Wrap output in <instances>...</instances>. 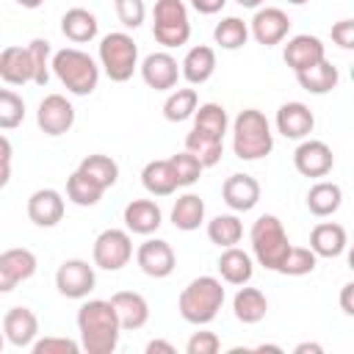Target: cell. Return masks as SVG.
I'll return each instance as SVG.
<instances>
[{"mask_svg": "<svg viewBox=\"0 0 354 354\" xmlns=\"http://www.w3.org/2000/svg\"><path fill=\"white\" fill-rule=\"evenodd\" d=\"M77 332H80V348L88 354H111L119 346V318L111 301L105 299H88L77 310Z\"/></svg>", "mask_w": 354, "mask_h": 354, "instance_id": "cell-1", "label": "cell"}, {"mask_svg": "<svg viewBox=\"0 0 354 354\" xmlns=\"http://www.w3.org/2000/svg\"><path fill=\"white\" fill-rule=\"evenodd\" d=\"M274 149V133L263 111L246 108L232 122V152L241 160H260L271 155Z\"/></svg>", "mask_w": 354, "mask_h": 354, "instance_id": "cell-2", "label": "cell"}, {"mask_svg": "<svg viewBox=\"0 0 354 354\" xmlns=\"http://www.w3.org/2000/svg\"><path fill=\"white\" fill-rule=\"evenodd\" d=\"M224 304V288H221V279L216 277H196L191 279L183 290H180V299H177V310L183 315V321L188 324H210L218 310Z\"/></svg>", "mask_w": 354, "mask_h": 354, "instance_id": "cell-3", "label": "cell"}, {"mask_svg": "<svg viewBox=\"0 0 354 354\" xmlns=\"http://www.w3.org/2000/svg\"><path fill=\"white\" fill-rule=\"evenodd\" d=\"M50 69L64 83V88L72 91V94H77V97H88L97 88V83H100V66H97V61L88 53L77 50V47H64V50L53 53Z\"/></svg>", "mask_w": 354, "mask_h": 354, "instance_id": "cell-4", "label": "cell"}, {"mask_svg": "<svg viewBox=\"0 0 354 354\" xmlns=\"http://www.w3.org/2000/svg\"><path fill=\"white\" fill-rule=\"evenodd\" d=\"M249 241H252V254L254 260L268 268V271H277L282 257L288 254L290 249V241H288V232L282 227V221L274 216V213H263L252 230H249Z\"/></svg>", "mask_w": 354, "mask_h": 354, "instance_id": "cell-5", "label": "cell"}, {"mask_svg": "<svg viewBox=\"0 0 354 354\" xmlns=\"http://www.w3.org/2000/svg\"><path fill=\"white\" fill-rule=\"evenodd\" d=\"M100 66L105 69V75L113 83L130 80L136 66H138V44L133 41V36L124 33V30L102 36V41H100Z\"/></svg>", "mask_w": 354, "mask_h": 354, "instance_id": "cell-6", "label": "cell"}, {"mask_svg": "<svg viewBox=\"0 0 354 354\" xmlns=\"http://www.w3.org/2000/svg\"><path fill=\"white\" fill-rule=\"evenodd\" d=\"M152 36L163 47H183L191 36V22L183 0H158L152 11Z\"/></svg>", "mask_w": 354, "mask_h": 354, "instance_id": "cell-7", "label": "cell"}, {"mask_svg": "<svg viewBox=\"0 0 354 354\" xmlns=\"http://www.w3.org/2000/svg\"><path fill=\"white\" fill-rule=\"evenodd\" d=\"M94 266L97 268H105V271H119L130 263L133 257V241H130V232L127 230H102L94 241Z\"/></svg>", "mask_w": 354, "mask_h": 354, "instance_id": "cell-8", "label": "cell"}, {"mask_svg": "<svg viewBox=\"0 0 354 354\" xmlns=\"http://www.w3.org/2000/svg\"><path fill=\"white\" fill-rule=\"evenodd\" d=\"M97 285V277H94V266H88L86 260H64L55 271V288L61 296L66 299H86Z\"/></svg>", "mask_w": 354, "mask_h": 354, "instance_id": "cell-9", "label": "cell"}, {"mask_svg": "<svg viewBox=\"0 0 354 354\" xmlns=\"http://www.w3.org/2000/svg\"><path fill=\"white\" fill-rule=\"evenodd\" d=\"M36 124L44 136H64L72 130L75 124V108L66 97L61 94H47L41 102H39V111H36Z\"/></svg>", "mask_w": 354, "mask_h": 354, "instance_id": "cell-10", "label": "cell"}, {"mask_svg": "<svg viewBox=\"0 0 354 354\" xmlns=\"http://www.w3.org/2000/svg\"><path fill=\"white\" fill-rule=\"evenodd\" d=\"M290 30V19L282 8H274V6H266V8H257L252 22H249V36H254L257 44L263 47H274L279 44Z\"/></svg>", "mask_w": 354, "mask_h": 354, "instance_id": "cell-11", "label": "cell"}, {"mask_svg": "<svg viewBox=\"0 0 354 354\" xmlns=\"http://www.w3.org/2000/svg\"><path fill=\"white\" fill-rule=\"evenodd\" d=\"M136 263L138 268L152 277V279H166L174 266H177V257H174V249L169 246V241H160V238H149L138 246L136 252Z\"/></svg>", "mask_w": 354, "mask_h": 354, "instance_id": "cell-12", "label": "cell"}, {"mask_svg": "<svg viewBox=\"0 0 354 354\" xmlns=\"http://www.w3.org/2000/svg\"><path fill=\"white\" fill-rule=\"evenodd\" d=\"M293 166L301 177H326L335 166V155L332 149L318 141V138H307L296 147L293 152Z\"/></svg>", "mask_w": 354, "mask_h": 354, "instance_id": "cell-13", "label": "cell"}, {"mask_svg": "<svg viewBox=\"0 0 354 354\" xmlns=\"http://www.w3.org/2000/svg\"><path fill=\"white\" fill-rule=\"evenodd\" d=\"M282 58L293 72H304V69H310V66H315L318 61L326 58V47L318 36L299 33V36L288 39V44L282 50Z\"/></svg>", "mask_w": 354, "mask_h": 354, "instance_id": "cell-14", "label": "cell"}, {"mask_svg": "<svg viewBox=\"0 0 354 354\" xmlns=\"http://www.w3.org/2000/svg\"><path fill=\"white\" fill-rule=\"evenodd\" d=\"M141 77L155 91H169L180 80V64L169 53H149L141 61Z\"/></svg>", "mask_w": 354, "mask_h": 354, "instance_id": "cell-15", "label": "cell"}, {"mask_svg": "<svg viewBox=\"0 0 354 354\" xmlns=\"http://www.w3.org/2000/svg\"><path fill=\"white\" fill-rule=\"evenodd\" d=\"M3 335L17 348L33 346V340L39 335V318H36V313L30 307H11L3 315Z\"/></svg>", "mask_w": 354, "mask_h": 354, "instance_id": "cell-16", "label": "cell"}, {"mask_svg": "<svg viewBox=\"0 0 354 354\" xmlns=\"http://www.w3.org/2000/svg\"><path fill=\"white\" fill-rule=\"evenodd\" d=\"M221 196L227 202L230 210L235 213H246L260 202V183L252 174H230L221 185Z\"/></svg>", "mask_w": 354, "mask_h": 354, "instance_id": "cell-17", "label": "cell"}, {"mask_svg": "<svg viewBox=\"0 0 354 354\" xmlns=\"http://www.w3.org/2000/svg\"><path fill=\"white\" fill-rule=\"evenodd\" d=\"M64 196L55 188H39L28 196V218L36 227H55L64 218Z\"/></svg>", "mask_w": 354, "mask_h": 354, "instance_id": "cell-18", "label": "cell"}, {"mask_svg": "<svg viewBox=\"0 0 354 354\" xmlns=\"http://www.w3.org/2000/svg\"><path fill=\"white\" fill-rule=\"evenodd\" d=\"M111 304L116 310V318H119V326L122 332H133V329H141L147 321H149V304L141 293L136 290H119L111 296Z\"/></svg>", "mask_w": 354, "mask_h": 354, "instance_id": "cell-19", "label": "cell"}, {"mask_svg": "<svg viewBox=\"0 0 354 354\" xmlns=\"http://www.w3.org/2000/svg\"><path fill=\"white\" fill-rule=\"evenodd\" d=\"M313 127H315V116H313V111L304 102H285V105H279V111H277V130L285 138L301 141V138H307L313 133Z\"/></svg>", "mask_w": 354, "mask_h": 354, "instance_id": "cell-20", "label": "cell"}, {"mask_svg": "<svg viewBox=\"0 0 354 354\" xmlns=\"http://www.w3.org/2000/svg\"><path fill=\"white\" fill-rule=\"evenodd\" d=\"M163 224V213L152 199H133L124 205V227L136 235H152Z\"/></svg>", "mask_w": 354, "mask_h": 354, "instance_id": "cell-21", "label": "cell"}, {"mask_svg": "<svg viewBox=\"0 0 354 354\" xmlns=\"http://www.w3.org/2000/svg\"><path fill=\"white\" fill-rule=\"evenodd\" d=\"M0 80H6L8 86L33 83V64H30L28 47L11 44L0 53Z\"/></svg>", "mask_w": 354, "mask_h": 354, "instance_id": "cell-22", "label": "cell"}, {"mask_svg": "<svg viewBox=\"0 0 354 354\" xmlns=\"http://www.w3.org/2000/svg\"><path fill=\"white\" fill-rule=\"evenodd\" d=\"M213 72H216V53H213V47H207V44L191 47V50L185 53L183 64H180V75H183L191 86L207 83V80L213 77Z\"/></svg>", "mask_w": 354, "mask_h": 354, "instance_id": "cell-23", "label": "cell"}, {"mask_svg": "<svg viewBox=\"0 0 354 354\" xmlns=\"http://www.w3.org/2000/svg\"><path fill=\"white\" fill-rule=\"evenodd\" d=\"M346 230L335 221H321L310 232V249L315 252V257H340L346 252Z\"/></svg>", "mask_w": 354, "mask_h": 354, "instance_id": "cell-24", "label": "cell"}, {"mask_svg": "<svg viewBox=\"0 0 354 354\" xmlns=\"http://www.w3.org/2000/svg\"><path fill=\"white\" fill-rule=\"evenodd\" d=\"M216 266H218L221 279L230 282V285H246L252 279V274H254L252 257L243 249H238V246H227Z\"/></svg>", "mask_w": 354, "mask_h": 354, "instance_id": "cell-25", "label": "cell"}, {"mask_svg": "<svg viewBox=\"0 0 354 354\" xmlns=\"http://www.w3.org/2000/svg\"><path fill=\"white\" fill-rule=\"evenodd\" d=\"M97 28H100L97 17H94L91 11H86V8H69V11L61 17V33H64L69 41H75V44L91 41V39L97 36Z\"/></svg>", "mask_w": 354, "mask_h": 354, "instance_id": "cell-26", "label": "cell"}, {"mask_svg": "<svg viewBox=\"0 0 354 354\" xmlns=\"http://www.w3.org/2000/svg\"><path fill=\"white\" fill-rule=\"evenodd\" d=\"M296 80L304 91L310 94H329L332 88H337V80H340V72L337 66H332L326 58L318 61L315 66L304 69V72H296Z\"/></svg>", "mask_w": 354, "mask_h": 354, "instance_id": "cell-27", "label": "cell"}, {"mask_svg": "<svg viewBox=\"0 0 354 354\" xmlns=\"http://www.w3.org/2000/svg\"><path fill=\"white\" fill-rule=\"evenodd\" d=\"M185 149L207 169V166H216V163L221 160V155H224V138L210 136V133L194 127V130L185 136Z\"/></svg>", "mask_w": 354, "mask_h": 354, "instance_id": "cell-28", "label": "cell"}, {"mask_svg": "<svg viewBox=\"0 0 354 354\" xmlns=\"http://www.w3.org/2000/svg\"><path fill=\"white\" fill-rule=\"evenodd\" d=\"M232 313L241 324H257L268 313V299L257 288H241L232 299Z\"/></svg>", "mask_w": 354, "mask_h": 354, "instance_id": "cell-29", "label": "cell"}, {"mask_svg": "<svg viewBox=\"0 0 354 354\" xmlns=\"http://www.w3.org/2000/svg\"><path fill=\"white\" fill-rule=\"evenodd\" d=\"M343 205V188L337 183H315L310 191H307V207L313 216L324 218V216H332L337 207Z\"/></svg>", "mask_w": 354, "mask_h": 354, "instance_id": "cell-30", "label": "cell"}, {"mask_svg": "<svg viewBox=\"0 0 354 354\" xmlns=\"http://www.w3.org/2000/svg\"><path fill=\"white\" fill-rule=\"evenodd\" d=\"M205 221V202L196 194H183L177 196L174 207H171V224L183 232L199 230V224Z\"/></svg>", "mask_w": 354, "mask_h": 354, "instance_id": "cell-31", "label": "cell"}, {"mask_svg": "<svg viewBox=\"0 0 354 354\" xmlns=\"http://www.w3.org/2000/svg\"><path fill=\"white\" fill-rule=\"evenodd\" d=\"M141 183L152 196H169L177 191V180L169 160H149L141 171Z\"/></svg>", "mask_w": 354, "mask_h": 354, "instance_id": "cell-32", "label": "cell"}, {"mask_svg": "<svg viewBox=\"0 0 354 354\" xmlns=\"http://www.w3.org/2000/svg\"><path fill=\"white\" fill-rule=\"evenodd\" d=\"M207 238L210 243H216L218 249H227V246H235L241 238H243V224L235 213H221V216H213L207 221Z\"/></svg>", "mask_w": 354, "mask_h": 354, "instance_id": "cell-33", "label": "cell"}, {"mask_svg": "<svg viewBox=\"0 0 354 354\" xmlns=\"http://www.w3.org/2000/svg\"><path fill=\"white\" fill-rule=\"evenodd\" d=\"M102 188L91 180V177H86L80 169H75L69 177H66V199L69 202H75L77 207H94L100 199H102Z\"/></svg>", "mask_w": 354, "mask_h": 354, "instance_id": "cell-34", "label": "cell"}, {"mask_svg": "<svg viewBox=\"0 0 354 354\" xmlns=\"http://www.w3.org/2000/svg\"><path fill=\"white\" fill-rule=\"evenodd\" d=\"M77 169H80L86 177H91L102 191H108V188L119 180V166H116V160L108 158V155H86Z\"/></svg>", "mask_w": 354, "mask_h": 354, "instance_id": "cell-35", "label": "cell"}, {"mask_svg": "<svg viewBox=\"0 0 354 354\" xmlns=\"http://www.w3.org/2000/svg\"><path fill=\"white\" fill-rule=\"evenodd\" d=\"M194 127L196 130H205L210 136L224 138V133L230 127V119H227L224 105H218V102H202V105H196V111H194Z\"/></svg>", "mask_w": 354, "mask_h": 354, "instance_id": "cell-36", "label": "cell"}, {"mask_svg": "<svg viewBox=\"0 0 354 354\" xmlns=\"http://www.w3.org/2000/svg\"><path fill=\"white\" fill-rule=\"evenodd\" d=\"M213 39L224 50H238V47H243L249 41V25L241 17H224L213 28Z\"/></svg>", "mask_w": 354, "mask_h": 354, "instance_id": "cell-37", "label": "cell"}, {"mask_svg": "<svg viewBox=\"0 0 354 354\" xmlns=\"http://www.w3.org/2000/svg\"><path fill=\"white\" fill-rule=\"evenodd\" d=\"M196 105H199V97L194 88H174L163 102V116L169 122H185L194 116Z\"/></svg>", "mask_w": 354, "mask_h": 354, "instance_id": "cell-38", "label": "cell"}, {"mask_svg": "<svg viewBox=\"0 0 354 354\" xmlns=\"http://www.w3.org/2000/svg\"><path fill=\"white\" fill-rule=\"evenodd\" d=\"M315 263H318V257H315L313 249H307V246H290L277 271L285 274V277H304V274H313L315 271Z\"/></svg>", "mask_w": 354, "mask_h": 354, "instance_id": "cell-39", "label": "cell"}, {"mask_svg": "<svg viewBox=\"0 0 354 354\" xmlns=\"http://www.w3.org/2000/svg\"><path fill=\"white\" fill-rule=\"evenodd\" d=\"M0 260L6 263V268H8V274L14 277L17 285L25 282V279H30V277L36 274V254H33L30 249H22V246L6 249V252L0 254Z\"/></svg>", "mask_w": 354, "mask_h": 354, "instance_id": "cell-40", "label": "cell"}, {"mask_svg": "<svg viewBox=\"0 0 354 354\" xmlns=\"http://www.w3.org/2000/svg\"><path fill=\"white\" fill-rule=\"evenodd\" d=\"M25 119V102L17 91L0 88V130H14Z\"/></svg>", "mask_w": 354, "mask_h": 354, "instance_id": "cell-41", "label": "cell"}, {"mask_svg": "<svg viewBox=\"0 0 354 354\" xmlns=\"http://www.w3.org/2000/svg\"><path fill=\"white\" fill-rule=\"evenodd\" d=\"M169 163H171V171H174V180H177V188H188V185H194L196 180H199V174H202V163L185 149V152H177V155H171L169 158Z\"/></svg>", "mask_w": 354, "mask_h": 354, "instance_id": "cell-42", "label": "cell"}, {"mask_svg": "<svg viewBox=\"0 0 354 354\" xmlns=\"http://www.w3.org/2000/svg\"><path fill=\"white\" fill-rule=\"evenodd\" d=\"M30 53V64H33V83L36 86H47L50 80V61H53V50L47 39H33L28 44Z\"/></svg>", "mask_w": 354, "mask_h": 354, "instance_id": "cell-43", "label": "cell"}, {"mask_svg": "<svg viewBox=\"0 0 354 354\" xmlns=\"http://www.w3.org/2000/svg\"><path fill=\"white\" fill-rule=\"evenodd\" d=\"M113 6H116L119 22H122L124 28H130V30H136V28L144 22V17H147L144 0H113Z\"/></svg>", "mask_w": 354, "mask_h": 354, "instance_id": "cell-44", "label": "cell"}, {"mask_svg": "<svg viewBox=\"0 0 354 354\" xmlns=\"http://www.w3.org/2000/svg\"><path fill=\"white\" fill-rule=\"evenodd\" d=\"M33 354H77L80 351V343H75L72 337H41V340H33Z\"/></svg>", "mask_w": 354, "mask_h": 354, "instance_id": "cell-45", "label": "cell"}, {"mask_svg": "<svg viewBox=\"0 0 354 354\" xmlns=\"http://www.w3.org/2000/svg\"><path fill=\"white\" fill-rule=\"evenodd\" d=\"M218 348H221V340L216 332H194L185 343L188 354H216Z\"/></svg>", "mask_w": 354, "mask_h": 354, "instance_id": "cell-46", "label": "cell"}, {"mask_svg": "<svg viewBox=\"0 0 354 354\" xmlns=\"http://www.w3.org/2000/svg\"><path fill=\"white\" fill-rule=\"evenodd\" d=\"M332 41L340 50H354V19H340L332 25Z\"/></svg>", "mask_w": 354, "mask_h": 354, "instance_id": "cell-47", "label": "cell"}, {"mask_svg": "<svg viewBox=\"0 0 354 354\" xmlns=\"http://www.w3.org/2000/svg\"><path fill=\"white\" fill-rule=\"evenodd\" d=\"M191 6H194L199 14H218V11L227 6V0H191Z\"/></svg>", "mask_w": 354, "mask_h": 354, "instance_id": "cell-48", "label": "cell"}, {"mask_svg": "<svg viewBox=\"0 0 354 354\" xmlns=\"http://www.w3.org/2000/svg\"><path fill=\"white\" fill-rule=\"evenodd\" d=\"M351 293H354V282H346L340 290V310L346 315H354V304H351Z\"/></svg>", "mask_w": 354, "mask_h": 354, "instance_id": "cell-49", "label": "cell"}, {"mask_svg": "<svg viewBox=\"0 0 354 354\" xmlns=\"http://www.w3.org/2000/svg\"><path fill=\"white\" fill-rule=\"evenodd\" d=\"M147 354H177V348L166 340H149L147 343Z\"/></svg>", "mask_w": 354, "mask_h": 354, "instance_id": "cell-50", "label": "cell"}, {"mask_svg": "<svg viewBox=\"0 0 354 354\" xmlns=\"http://www.w3.org/2000/svg\"><path fill=\"white\" fill-rule=\"evenodd\" d=\"M17 288V282H14V277L8 274V268H6V263L0 260V293H11Z\"/></svg>", "mask_w": 354, "mask_h": 354, "instance_id": "cell-51", "label": "cell"}, {"mask_svg": "<svg viewBox=\"0 0 354 354\" xmlns=\"http://www.w3.org/2000/svg\"><path fill=\"white\" fill-rule=\"evenodd\" d=\"M11 155H14V147L6 136H0V163H11Z\"/></svg>", "mask_w": 354, "mask_h": 354, "instance_id": "cell-52", "label": "cell"}, {"mask_svg": "<svg viewBox=\"0 0 354 354\" xmlns=\"http://www.w3.org/2000/svg\"><path fill=\"white\" fill-rule=\"evenodd\" d=\"M293 351H296V354H324V348H321L318 343H299Z\"/></svg>", "mask_w": 354, "mask_h": 354, "instance_id": "cell-53", "label": "cell"}, {"mask_svg": "<svg viewBox=\"0 0 354 354\" xmlns=\"http://www.w3.org/2000/svg\"><path fill=\"white\" fill-rule=\"evenodd\" d=\"M11 180V163H0V188H6Z\"/></svg>", "mask_w": 354, "mask_h": 354, "instance_id": "cell-54", "label": "cell"}, {"mask_svg": "<svg viewBox=\"0 0 354 354\" xmlns=\"http://www.w3.org/2000/svg\"><path fill=\"white\" fill-rule=\"evenodd\" d=\"M41 3H44V0H17V6H22V8H30V11H33V8H39Z\"/></svg>", "mask_w": 354, "mask_h": 354, "instance_id": "cell-55", "label": "cell"}, {"mask_svg": "<svg viewBox=\"0 0 354 354\" xmlns=\"http://www.w3.org/2000/svg\"><path fill=\"white\" fill-rule=\"evenodd\" d=\"M235 3L243 8H260V3H266V0H235Z\"/></svg>", "mask_w": 354, "mask_h": 354, "instance_id": "cell-56", "label": "cell"}, {"mask_svg": "<svg viewBox=\"0 0 354 354\" xmlns=\"http://www.w3.org/2000/svg\"><path fill=\"white\" fill-rule=\"evenodd\" d=\"M290 6H304V3H310V0H288Z\"/></svg>", "mask_w": 354, "mask_h": 354, "instance_id": "cell-57", "label": "cell"}, {"mask_svg": "<svg viewBox=\"0 0 354 354\" xmlns=\"http://www.w3.org/2000/svg\"><path fill=\"white\" fill-rule=\"evenodd\" d=\"M3 346H6V335H3V329H0V351H3Z\"/></svg>", "mask_w": 354, "mask_h": 354, "instance_id": "cell-58", "label": "cell"}]
</instances>
